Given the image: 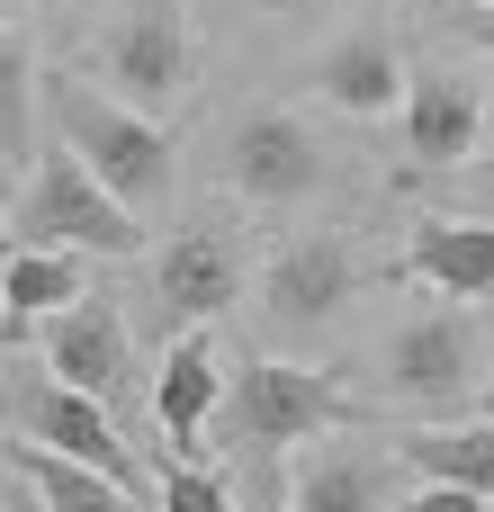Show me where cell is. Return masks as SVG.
Wrapping results in <instances>:
<instances>
[{
	"mask_svg": "<svg viewBox=\"0 0 494 512\" xmlns=\"http://www.w3.org/2000/svg\"><path fill=\"white\" fill-rule=\"evenodd\" d=\"M9 423H18V432H27L36 450H54V459H72V468L108 477V486H117L126 504H144V495H153L108 405H90V396L54 387V378H18V387H9Z\"/></svg>",
	"mask_w": 494,
	"mask_h": 512,
	"instance_id": "7",
	"label": "cell"
},
{
	"mask_svg": "<svg viewBox=\"0 0 494 512\" xmlns=\"http://www.w3.org/2000/svg\"><path fill=\"white\" fill-rule=\"evenodd\" d=\"M477 9H494V0H477Z\"/></svg>",
	"mask_w": 494,
	"mask_h": 512,
	"instance_id": "28",
	"label": "cell"
},
{
	"mask_svg": "<svg viewBox=\"0 0 494 512\" xmlns=\"http://www.w3.org/2000/svg\"><path fill=\"white\" fill-rule=\"evenodd\" d=\"M36 108H45V126H54V144L144 225L162 198H171V126L162 117H135V108H117L108 90H90L81 72H45L36 81Z\"/></svg>",
	"mask_w": 494,
	"mask_h": 512,
	"instance_id": "1",
	"label": "cell"
},
{
	"mask_svg": "<svg viewBox=\"0 0 494 512\" xmlns=\"http://www.w3.org/2000/svg\"><path fill=\"white\" fill-rule=\"evenodd\" d=\"M27 9H81V0H27Z\"/></svg>",
	"mask_w": 494,
	"mask_h": 512,
	"instance_id": "26",
	"label": "cell"
},
{
	"mask_svg": "<svg viewBox=\"0 0 494 512\" xmlns=\"http://www.w3.org/2000/svg\"><path fill=\"white\" fill-rule=\"evenodd\" d=\"M405 162L414 171H459L477 162V135H486V81L468 63H414L405 72Z\"/></svg>",
	"mask_w": 494,
	"mask_h": 512,
	"instance_id": "10",
	"label": "cell"
},
{
	"mask_svg": "<svg viewBox=\"0 0 494 512\" xmlns=\"http://www.w3.org/2000/svg\"><path fill=\"white\" fill-rule=\"evenodd\" d=\"M360 288H369V252H360L351 225L288 234V243L261 261V315H270V333H324Z\"/></svg>",
	"mask_w": 494,
	"mask_h": 512,
	"instance_id": "4",
	"label": "cell"
},
{
	"mask_svg": "<svg viewBox=\"0 0 494 512\" xmlns=\"http://www.w3.org/2000/svg\"><path fill=\"white\" fill-rule=\"evenodd\" d=\"M9 243L18 252H90V261H135L144 252V225L54 144V153H36V171H27V189H18V207H9Z\"/></svg>",
	"mask_w": 494,
	"mask_h": 512,
	"instance_id": "3",
	"label": "cell"
},
{
	"mask_svg": "<svg viewBox=\"0 0 494 512\" xmlns=\"http://www.w3.org/2000/svg\"><path fill=\"white\" fill-rule=\"evenodd\" d=\"M216 396H225V369H216V333H207V324H198V333H171V351H162V387H153V423H162L171 459H189V468H198Z\"/></svg>",
	"mask_w": 494,
	"mask_h": 512,
	"instance_id": "14",
	"label": "cell"
},
{
	"mask_svg": "<svg viewBox=\"0 0 494 512\" xmlns=\"http://www.w3.org/2000/svg\"><path fill=\"white\" fill-rule=\"evenodd\" d=\"M486 512H494V495H486Z\"/></svg>",
	"mask_w": 494,
	"mask_h": 512,
	"instance_id": "29",
	"label": "cell"
},
{
	"mask_svg": "<svg viewBox=\"0 0 494 512\" xmlns=\"http://www.w3.org/2000/svg\"><path fill=\"white\" fill-rule=\"evenodd\" d=\"M9 477L27 486V504H36V512H144V504H126L108 477H90V468L54 459V450H36V441H18V450H9Z\"/></svg>",
	"mask_w": 494,
	"mask_h": 512,
	"instance_id": "18",
	"label": "cell"
},
{
	"mask_svg": "<svg viewBox=\"0 0 494 512\" xmlns=\"http://www.w3.org/2000/svg\"><path fill=\"white\" fill-rule=\"evenodd\" d=\"M378 279H414V288H432V297H494V225L486 216H423L414 234H405V252H396V270H378Z\"/></svg>",
	"mask_w": 494,
	"mask_h": 512,
	"instance_id": "13",
	"label": "cell"
},
{
	"mask_svg": "<svg viewBox=\"0 0 494 512\" xmlns=\"http://www.w3.org/2000/svg\"><path fill=\"white\" fill-rule=\"evenodd\" d=\"M315 90H324L342 117H387V108L405 99V54H396V36H387V27L333 36L324 63H315Z\"/></svg>",
	"mask_w": 494,
	"mask_h": 512,
	"instance_id": "15",
	"label": "cell"
},
{
	"mask_svg": "<svg viewBox=\"0 0 494 512\" xmlns=\"http://www.w3.org/2000/svg\"><path fill=\"white\" fill-rule=\"evenodd\" d=\"M252 9H261V18H324L333 0H252Z\"/></svg>",
	"mask_w": 494,
	"mask_h": 512,
	"instance_id": "22",
	"label": "cell"
},
{
	"mask_svg": "<svg viewBox=\"0 0 494 512\" xmlns=\"http://www.w3.org/2000/svg\"><path fill=\"white\" fill-rule=\"evenodd\" d=\"M9 512H36V504H9Z\"/></svg>",
	"mask_w": 494,
	"mask_h": 512,
	"instance_id": "27",
	"label": "cell"
},
{
	"mask_svg": "<svg viewBox=\"0 0 494 512\" xmlns=\"http://www.w3.org/2000/svg\"><path fill=\"white\" fill-rule=\"evenodd\" d=\"M387 477L396 450H378L369 432H324L288 468V512H387Z\"/></svg>",
	"mask_w": 494,
	"mask_h": 512,
	"instance_id": "12",
	"label": "cell"
},
{
	"mask_svg": "<svg viewBox=\"0 0 494 512\" xmlns=\"http://www.w3.org/2000/svg\"><path fill=\"white\" fill-rule=\"evenodd\" d=\"M72 297H90L72 252H9V261H0V351H18V342H27L54 306H72Z\"/></svg>",
	"mask_w": 494,
	"mask_h": 512,
	"instance_id": "16",
	"label": "cell"
},
{
	"mask_svg": "<svg viewBox=\"0 0 494 512\" xmlns=\"http://www.w3.org/2000/svg\"><path fill=\"white\" fill-rule=\"evenodd\" d=\"M396 459L423 486H459V495H494V414L486 423H432L414 441H396Z\"/></svg>",
	"mask_w": 494,
	"mask_h": 512,
	"instance_id": "17",
	"label": "cell"
},
{
	"mask_svg": "<svg viewBox=\"0 0 494 512\" xmlns=\"http://www.w3.org/2000/svg\"><path fill=\"white\" fill-rule=\"evenodd\" d=\"M153 504H162V512H234V495H225L207 468L171 459V468H162V486H153Z\"/></svg>",
	"mask_w": 494,
	"mask_h": 512,
	"instance_id": "20",
	"label": "cell"
},
{
	"mask_svg": "<svg viewBox=\"0 0 494 512\" xmlns=\"http://www.w3.org/2000/svg\"><path fill=\"white\" fill-rule=\"evenodd\" d=\"M477 216H486V225H494V162H486V171H477Z\"/></svg>",
	"mask_w": 494,
	"mask_h": 512,
	"instance_id": "24",
	"label": "cell"
},
{
	"mask_svg": "<svg viewBox=\"0 0 494 512\" xmlns=\"http://www.w3.org/2000/svg\"><path fill=\"white\" fill-rule=\"evenodd\" d=\"M405 512H486V495H459V486H423Z\"/></svg>",
	"mask_w": 494,
	"mask_h": 512,
	"instance_id": "21",
	"label": "cell"
},
{
	"mask_svg": "<svg viewBox=\"0 0 494 512\" xmlns=\"http://www.w3.org/2000/svg\"><path fill=\"white\" fill-rule=\"evenodd\" d=\"M27 126H36V54H27V36L0 27V162L27 153Z\"/></svg>",
	"mask_w": 494,
	"mask_h": 512,
	"instance_id": "19",
	"label": "cell"
},
{
	"mask_svg": "<svg viewBox=\"0 0 494 512\" xmlns=\"http://www.w3.org/2000/svg\"><path fill=\"white\" fill-rule=\"evenodd\" d=\"M99 72H108L117 108H135V117H153L162 99H180L189 72H198L189 0H126V18H117L108 45H99Z\"/></svg>",
	"mask_w": 494,
	"mask_h": 512,
	"instance_id": "8",
	"label": "cell"
},
{
	"mask_svg": "<svg viewBox=\"0 0 494 512\" xmlns=\"http://www.w3.org/2000/svg\"><path fill=\"white\" fill-rule=\"evenodd\" d=\"M468 36H477V54L494 63V9H477V18H468Z\"/></svg>",
	"mask_w": 494,
	"mask_h": 512,
	"instance_id": "23",
	"label": "cell"
},
{
	"mask_svg": "<svg viewBox=\"0 0 494 512\" xmlns=\"http://www.w3.org/2000/svg\"><path fill=\"white\" fill-rule=\"evenodd\" d=\"M18 243H9V180H0V261H9Z\"/></svg>",
	"mask_w": 494,
	"mask_h": 512,
	"instance_id": "25",
	"label": "cell"
},
{
	"mask_svg": "<svg viewBox=\"0 0 494 512\" xmlns=\"http://www.w3.org/2000/svg\"><path fill=\"white\" fill-rule=\"evenodd\" d=\"M477 369H486V360H477V324H468L459 306H432V315L396 324L378 396H387V405H414V414H450V405L477 396Z\"/></svg>",
	"mask_w": 494,
	"mask_h": 512,
	"instance_id": "9",
	"label": "cell"
},
{
	"mask_svg": "<svg viewBox=\"0 0 494 512\" xmlns=\"http://www.w3.org/2000/svg\"><path fill=\"white\" fill-rule=\"evenodd\" d=\"M36 351H45V378L90 396V405H117L135 387V351H126V315L117 297H72L36 324Z\"/></svg>",
	"mask_w": 494,
	"mask_h": 512,
	"instance_id": "11",
	"label": "cell"
},
{
	"mask_svg": "<svg viewBox=\"0 0 494 512\" xmlns=\"http://www.w3.org/2000/svg\"><path fill=\"white\" fill-rule=\"evenodd\" d=\"M216 414H225V450H252V459L306 450L324 432H360V405L342 396V378L306 360H234Z\"/></svg>",
	"mask_w": 494,
	"mask_h": 512,
	"instance_id": "2",
	"label": "cell"
},
{
	"mask_svg": "<svg viewBox=\"0 0 494 512\" xmlns=\"http://www.w3.org/2000/svg\"><path fill=\"white\" fill-rule=\"evenodd\" d=\"M243 279H252L243 234L216 225V216H189V225H171L162 252H153V315H162L171 333H198V324H216V315L243 297Z\"/></svg>",
	"mask_w": 494,
	"mask_h": 512,
	"instance_id": "6",
	"label": "cell"
},
{
	"mask_svg": "<svg viewBox=\"0 0 494 512\" xmlns=\"http://www.w3.org/2000/svg\"><path fill=\"white\" fill-rule=\"evenodd\" d=\"M324 180H333V162H324V135H315L297 108H252V117L225 135V189H234L243 207H261V216H288V207H306Z\"/></svg>",
	"mask_w": 494,
	"mask_h": 512,
	"instance_id": "5",
	"label": "cell"
}]
</instances>
